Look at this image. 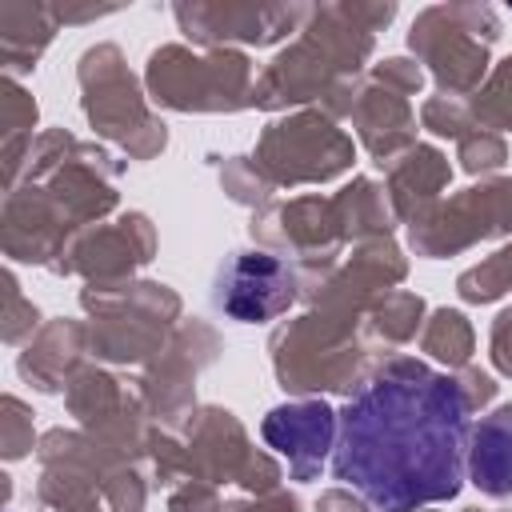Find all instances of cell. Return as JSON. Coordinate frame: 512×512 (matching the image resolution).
<instances>
[{"mask_svg":"<svg viewBox=\"0 0 512 512\" xmlns=\"http://www.w3.org/2000/svg\"><path fill=\"white\" fill-rule=\"evenodd\" d=\"M468 400L452 372L416 356L380 360L344 400L332 476L372 512H424L464 488Z\"/></svg>","mask_w":512,"mask_h":512,"instance_id":"1","label":"cell"},{"mask_svg":"<svg viewBox=\"0 0 512 512\" xmlns=\"http://www.w3.org/2000/svg\"><path fill=\"white\" fill-rule=\"evenodd\" d=\"M396 16V4H320L312 8L308 24L300 28L296 44L276 52V60L256 72L248 108L280 112L308 100H320L344 84L356 80L360 64L372 56L376 32L388 28Z\"/></svg>","mask_w":512,"mask_h":512,"instance_id":"2","label":"cell"},{"mask_svg":"<svg viewBox=\"0 0 512 512\" xmlns=\"http://www.w3.org/2000/svg\"><path fill=\"white\" fill-rule=\"evenodd\" d=\"M80 304L88 312V352L112 364L152 360L180 320V296L156 280L88 284Z\"/></svg>","mask_w":512,"mask_h":512,"instance_id":"3","label":"cell"},{"mask_svg":"<svg viewBox=\"0 0 512 512\" xmlns=\"http://www.w3.org/2000/svg\"><path fill=\"white\" fill-rule=\"evenodd\" d=\"M504 24L488 4H432L408 28V48L428 64L440 96H472L488 80V48Z\"/></svg>","mask_w":512,"mask_h":512,"instance_id":"4","label":"cell"},{"mask_svg":"<svg viewBox=\"0 0 512 512\" xmlns=\"http://www.w3.org/2000/svg\"><path fill=\"white\" fill-rule=\"evenodd\" d=\"M368 348L356 336V324L304 312L284 320L272 332V372L292 396L352 392L364 380Z\"/></svg>","mask_w":512,"mask_h":512,"instance_id":"5","label":"cell"},{"mask_svg":"<svg viewBox=\"0 0 512 512\" xmlns=\"http://www.w3.org/2000/svg\"><path fill=\"white\" fill-rule=\"evenodd\" d=\"M76 80H80V108L84 120L116 140L132 160H152L156 152H164L168 144V128L160 116L148 112L144 92L136 84V76L124 64V52L116 44H92L80 52L76 64Z\"/></svg>","mask_w":512,"mask_h":512,"instance_id":"6","label":"cell"},{"mask_svg":"<svg viewBox=\"0 0 512 512\" xmlns=\"http://www.w3.org/2000/svg\"><path fill=\"white\" fill-rule=\"evenodd\" d=\"M148 96L172 112H240L252 92V60L236 48L192 52L184 44H164L144 68Z\"/></svg>","mask_w":512,"mask_h":512,"instance_id":"7","label":"cell"},{"mask_svg":"<svg viewBox=\"0 0 512 512\" xmlns=\"http://www.w3.org/2000/svg\"><path fill=\"white\" fill-rule=\"evenodd\" d=\"M356 144L352 136L324 112L304 108L292 116L272 120L252 152V164L264 172L272 188H296V184H324L352 168Z\"/></svg>","mask_w":512,"mask_h":512,"instance_id":"8","label":"cell"},{"mask_svg":"<svg viewBox=\"0 0 512 512\" xmlns=\"http://www.w3.org/2000/svg\"><path fill=\"white\" fill-rule=\"evenodd\" d=\"M508 232H512V176H500L440 200L424 220L408 224V244L416 256L440 260Z\"/></svg>","mask_w":512,"mask_h":512,"instance_id":"9","label":"cell"},{"mask_svg":"<svg viewBox=\"0 0 512 512\" xmlns=\"http://www.w3.org/2000/svg\"><path fill=\"white\" fill-rule=\"evenodd\" d=\"M304 292L300 264L268 248L228 252L212 276V308L236 324H264L284 316Z\"/></svg>","mask_w":512,"mask_h":512,"instance_id":"10","label":"cell"},{"mask_svg":"<svg viewBox=\"0 0 512 512\" xmlns=\"http://www.w3.org/2000/svg\"><path fill=\"white\" fill-rule=\"evenodd\" d=\"M216 352H220V336L204 320H180L168 344L148 360V368L136 380V396L144 412L160 420V428H176L196 412L192 384L196 372L216 360Z\"/></svg>","mask_w":512,"mask_h":512,"instance_id":"11","label":"cell"},{"mask_svg":"<svg viewBox=\"0 0 512 512\" xmlns=\"http://www.w3.org/2000/svg\"><path fill=\"white\" fill-rule=\"evenodd\" d=\"M68 412L76 416L80 432H88L108 456L116 460H132L148 452L152 428L144 424V404L140 396H132L116 376H108L104 368H80L68 388H64Z\"/></svg>","mask_w":512,"mask_h":512,"instance_id":"12","label":"cell"},{"mask_svg":"<svg viewBox=\"0 0 512 512\" xmlns=\"http://www.w3.org/2000/svg\"><path fill=\"white\" fill-rule=\"evenodd\" d=\"M180 32L200 48L236 44H276L288 32H300L312 16V4H176Z\"/></svg>","mask_w":512,"mask_h":512,"instance_id":"13","label":"cell"},{"mask_svg":"<svg viewBox=\"0 0 512 512\" xmlns=\"http://www.w3.org/2000/svg\"><path fill=\"white\" fill-rule=\"evenodd\" d=\"M152 256H156L152 220L144 212H124L116 224L84 228L52 272L84 276L88 284H116V280H132V272L144 268Z\"/></svg>","mask_w":512,"mask_h":512,"instance_id":"14","label":"cell"},{"mask_svg":"<svg viewBox=\"0 0 512 512\" xmlns=\"http://www.w3.org/2000/svg\"><path fill=\"white\" fill-rule=\"evenodd\" d=\"M252 240L276 252H292L296 264H336V252L344 244L332 200L324 196H296L288 204H264L252 212L248 224Z\"/></svg>","mask_w":512,"mask_h":512,"instance_id":"15","label":"cell"},{"mask_svg":"<svg viewBox=\"0 0 512 512\" xmlns=\"http://www.w3.org/2000/svg\"><path fill=\"white\" fill-rule=\"evenodd\" d=\"M76 236H80L76 224L60 212V204L44 192V184L24 180V184L8 188L4 220H0V244H4L8 260L56 268Z\"/></svg>","mask_w":512,"mask_h":512,"instance_id":"16","label":"cell"},{"mask_svg":"<svg viewBox=\"0 0 512 512\" xmlns=\"http://www.w3.org/2000/svg\"><path fill=\"white\" fill-rule=\"evenodd\" d=\"M184 476L204 484H240L252 476L260 452L248 444L244 424L228 408H196L184 420Z\"/></svg>","mask_w":512,"mask_h":512,"instance_id":"17","label":"cell"},{"mask_svg":"<svg viewBox=\"0 0 512 512\" xmlns=\"http://www.w3.org/2000/svg\"><path fill=\"white\" fill-rule=\"evenodd\" d=\"M260 436L268 448H276L288 460L292 480H316L324 460L336 452L340 436V412H332L320 396L280 404L264 416Z\"/></svg>","mask_w":512,"mask_h":512,"instance_id":"18","label":"cell"},{"mask_svg":"<svg viewBox=\"0 0 512 512\" xmlns=\"http://www.w3.org/2000/svg\"><path fill=\"white\" fill-rule=\"evenodd\" d=\"M348 120L356 128V140L380 168H388L396 156H404L416 144V112L408 96L388 92L380 84H360Z\"/></svg>","mask_w":512,"mask_h":512,"instance_id":"19","label":"cell"},{"mask_svg":"<svg viewBox=\"0 0 512 512\" xmlns=\"http://www.w3.org/2000/svg\"><path fill=\"white\" fill-rule=\"evenodd\" d=\"M84 352H88V324L84 320H48L20 352L16 372L24 384H32L36 392H64L68 380L84 368Z\"/></svg>","mask_w":512,"mask_h":512,"instance_id":"20","label":"cell"},{"mask_svg":"<svg viewBox=\"0 0 512 512\" xmlns=\"http://www.w3.org/2000/svg\"><path fill=\"white\" fill-rule=\"evenodd\" d=\"M448 180H452L448 156L432 144H412L404 156H396L388 164L384 196L392 204V216L404 224L424 220L440 204V192L448 188Z\"/></svg>","mask_w":512,"mask_h":512,"instance_id":"21","label":"cell"},{"mask_svg":"<svg viewBox=\"0 0 512 512\" xmlns=\"http://www.w3.org/2000/svg\"><path fill=\"white\" fill-rule=\"evenodd\" d=\"M464 468H468V480L488 500L512 496V404L492 408L468 428Z\"/></svg>","mask_w":512,"mask_h":512,"instance_id":"22","label":"cell"},{"mask_svg":"<svg viewBox=\"0 0 512 512\" xmlns=\"http://www.w3.org/2000/svg\"><path fill=\"white\" fill-rule=\"evenodd\" d=\"M60 32L52 4H28V0H4L0 4V64L12 80L36 68L52 36Z\"/></svg>","mask_w":512,"mask_h":512,"instance_id":"23","label":"cell"},{"mask_svg":"<svg viewBox=\"0 0 512 512\" xmlns=\"http://www.w3.org/2000/svg\"><path fill=\"white\" fill-rule=\"evenodd\" d=\"M332 212H336V224H340V236L344 240H380L392 232V204L384 196V188L368 176H356L348 188H340L332 196Z\"/></svg>","mask_w":512,"mask_h":512,"instance_id":"24","label":"cell"},{"mask_svg":"<svg viewBox=\"0 0 512 512\" xmlns=\"http://www.w3.org/2000/svg\"><path fill=\"white\" fill-rule=\"evenodd\" d=\"M36 100L28 88H20V80H4V96H0V136H4V192L20 184L24 176V160L32 152V140H36Z\"/></svg>","mask_w":512,"mask_h":512,"instance_id":"25","label":"cell"},{"mask_svg":"<svg viewBox=\"0 0 512 512\" xmlns=\"http://www.w3.org/2000/svg\"><path fill=\"white\" fill-rule=\"evenodd\" d=\"M424 328V300L416 292H404V288H392L384 296L372 300V308L364 312V332L368 340L376 344H408L416 340V332Z\"/></svg>","mask_w":512,"mask_h":512,"instance_id":"26","label":"cell"},{"mask_svg":"<svg viewBox=\"0 0 512 512\" xmlns=\"http://www.w3.org/2000/svg\"><path fill=\"white\" fill-rule=\"evenodd\" d=\"M420 348H424L432 360H440L448 372H460V368L472 364L476 332H472V324H468L464 312H456V308H436V312L428 316V324L420 328Z\"/></svg>","mask_w":512,"mask_h":512,"instance_id":"27","label":"cell"},{"mask_svg":"<svg viewBox=\"0 0 512 512\" xmlns=\"http://www.w3.org/2000/svg\"><path fill=\"white\" fill-rule=\"evenodd\" d=\"M468 112L476 128L512 132V56H504L488 72V80L468 96Z\"/></svg>","mask_w":512,"mask_h":512,"instance_id":"28","label":"cell"},{"mask_svg":"<svg viewBox=\"0 0 512 512\" xmlns=\"http://www.w3.org/2000/svg\"><path fill=\"white\" fill-rule=\"evenodd\" d=\"M456 292H460V300H468V304H492L496 296L512 292V244L500 248V252H492L488 260L472 264L468 272H460Z\"/></svg>","mask_w":512,"mask_h":512,"instance_id":"29","label":"cell"},{"mask_svg":"<svg viewBox=\"0 0 512 512\" xmlns=\"http://www.w3.org/2000/svg\"><path fill=\"white\" fill-rule=\"evenodd\" d=\"M456 160L468 176H488L496 168H504L508 160V144L500 132H488V128H472L464 140H456Z\"/></svg>","mask_w":512,"mask_h":512,"instance_id":"30","label":"cell"},{"mask_svg":"<svg viewBox=\"0 0 512 512\" xmlns=\"http://www.w3.org/2000/svg\"><path fill=\"white\" fill-rule=\"evenodd\" d=\"M220 184L236 204H248V208H264L268 196H272V184L252 164V156H228L224 168H220Z\"/></svg>","mask_w":512,"mask_h":512,"instance_id":"31","label":"cell"},{"mask_svg":"<svg viewBox=\"0 0 512 512\" xmlns=\"http://www.w3.org/2000/svg\"><path fill=\"white\" fill-rule=\"evenodd\" d=\"M40 328H44V324H40L36 304L20 292V280H16V272L8 268V272H4V344H24V340H32Z\"/></svg>","mask_w":512,"mask_h":512,"instance_id":"32","label":"cell"},{"mask_svg":"<svg viewBox=\"0 0 512 512\" xmlns=\"http://www.w3.org/2000/svg\"><path fill=\"white\" fill-rule=\"evenodd\" d=\"M40 440L32 436V408L20 396H4V420H0V452L8 464L24 460Z\"/></svg>","mask_w":512,"mask_h":512,"instance_id":"33","label":"cell"},{"mask_svg":"<svg viewBox=\"0 0 512 512\" xmlns=\"http://www.w3.org/2000/svg\"><path fill=\"white\" fill-rule=\"evenodd\" d=\"M420 124L436 136H448V140H464L476 124H472V112H468V100H452V96H432L420 104Z\"/></svg>","mask_w":512,"mask_h":512,"instance_id":"34","label":"cell"},{"mask_svg":"<svg viewBox=\"0 0 512 512\" xmlns=\"http://www.w3.org/2000/svg\"><path fill=\"white\" fill-rule=\"evenodd\" d=\"M372 84H380L388 92H400V96H416L424 88V72L408 56H388V60H380L372 68Z\"/></svg>","mask_w":512,"mask_h":512,"instance_id":"35","label":"cell"},{"mask_svg":"<svg viewBox=\"0 0 512 512\" xmlns=\"http://www.w3.org/2000/svg\"><path fill=\"white\" fill-rule=\"evenodd\" d=\"M168 512H224V504H220V496H216V484L188 480V484H176V488H172Z\"/></svg>","mask_w":512,"mask_h":512,"instance_id":"36","label":"cell"},{"mask_svg":"<svg viewBox=\"0 0 512 512\" xmlns=\"http://www.w3.org/2000/svg\"><path fill=\"white\" fill-rule=\"evenodd\" d=\"M488 356H492V368H496L500 376H512V308H504V312L492 320Z\"/></svg>","mask_w":512,"mask_h":512,"instance_id":"37","label":"cell"},{"mask_svg":"<svg viewBox=\"0 0 512 512\" xmlns=\"http://www.w3.org/2000/svg\"><path fill=\"white\" fill-rule=\"evenodd\" d=\"M456 380H460V392H464V400H468V408H472V412H480V408L496 396V380H492L488 372L472 368V364H468V368H460V376H456Z\"/></svg>","mask_w":512,"mask_h":512,"instance_id":"38","label":"cell"},{"mask_svg":"<svg viewBox=\"0 0 512 512\" xmlns=\"http://www.w3.org/2000/svg\"><path fill=\"white\" fill-rule=\"evenodd\" d=\"M224 512H300V500L284 488L268 492V496H248V500H232L224 504Z\"/></svg>","mask_w":512,"mask_h":512,"instance_id":"39","label":"cell"},{"mask_svg":"<svg viewBox=\"0 0 512 512\" xmlns=\"http://www.w3.org/2000/svg\"><path fill=\"white\" fill-rule=\"evenodd\" d=\"M316 512H372V504L352 488H328V492H320Z\"/></svg>","mask_w":512,"mask_h":512,"instance_id":"40","label":"cell"},{"mask_svg":"<svg viewBox=\"0 0 512 512\" xmlns=\"http://www.w3.org/2000/svg\"><path fill=\"white\" fill-rule=\"evenodd\" d=\"M464 512H484V508H464Z\"/></svg>","mask_w":512,"mask_h":512,"instance_id":"41","label":"cell"}]
</instances>
